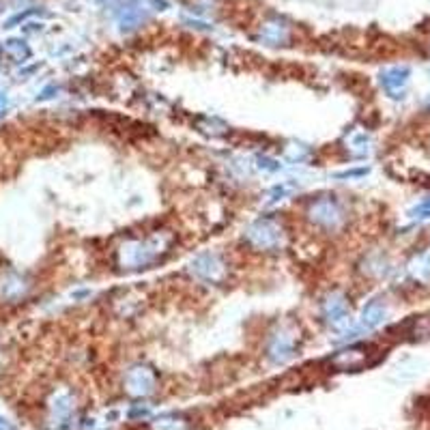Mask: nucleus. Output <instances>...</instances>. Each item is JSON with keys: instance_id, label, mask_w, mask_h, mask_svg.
Wrapping results in <instances>:
<instances>
[{"instance_id": "1", "label": "nucleus", "mask_w": 430, "mask_h": 430, "mask_svg": "<svg viewBox=\"0 0 430 430\" xmlns=\"http://www.w3.org/2000/svg\"><path fill=\"white\" fill-rule=\"evenodd\" d=\"M248 239L250 244L261 248V250H269L273 246H278L280 241V228L275 226V222L265 217V219H258L254 222L252 226L248 228Z\"/></svg>"}, {"instance_id": "2", "label": "nucleus", "mask_w": 430, "mask_h": 430, "mask_svg": "<svg viewBox=\"0 0 430 430\" xmlns=\"http://www.w3.org/2000/svg\"><path fill=\"white\" fill-rule=\"evenodd\" d=\"M155 389V374L147 366H136L125 376V391L133 398H144Z\"/></svg>"}, {"instance_id": "3", "label": "nucleus", "mask_w": 430, "mask_h": 430, "mask_svg": "<svg viewBox=\"0 0 430 430\" xmlns=\"http://www.w3.org/2000/svg\"><path fill=\"white\" fill-rule=\"evenodd\" d=\"M192 271L202 280L215 282V280H219L224 275V263H222V258L217 254L206 252V254H200L196 261L192 263Z\"/></svg>"}, {"instance_id": "4", "label": "nucleus", "mask_w": 430, "mask_h": 430, "mask_svg": "<svg viewBox=\"0 0 430 430\" xmlns=\"http://www.w3.org/2000/svg\"><path fill=\"white\" fill-rule=\"evenodd\" d=\"M74 398H72V394L61 389L56 391L54 396H52V402H50V411H52V420H54V424L58 426H67V422L72 420L74 416Z\"/></svg>"}, {"instance_id": "5", "label": "nucleus", "mask_w": 430, "mask_h": 430, "mask_svg": "<svg viewBox=\"0 0 430 430\" xmlns=\"http://www.w3.org/2000/svg\"><path fill=\"white\" fill-rule=\"evenodd\" d=\"M407 82H409V69L407 67H391V69H387V72H383V76H381L383 89L391 97H402Z\"/></svg>"}, {"instance_id": "6", "label": "nucleus", "mask_w": 430, "mask_h": 430, "mask_svg": "<svg viewBox=\"0 0 430 430\" xmlns=\"http://www.w3.org/2000/svg\"><path fill=\"white\" fill-rule=\"evenodd\" d=\"M342 213L338 209V204L330 198H325V200H319L314 206H312V219L316 224H321V226H336V224L340 222Z\"/></svg>"}, {"instance_id": "7", "label": "nucleus", "mask_w": 430, "mask_h": 430, "mask_svg": "<svg viewBox=\"0 0 430 430\" xmlns=\"http://www.w3.org/2000/svg\"><path fill=\"white\" fill-rule=\"evenodd\" d=\"M387 316V308L383 301H370L364 312H361V319H359V327L361 330H376L378 325H381Z\"/></svg>"}, {"instance_id": "8", "label": "nucleus", "mask_w": 430, "mask_h": 430, "mask_svg": "<svg viewBox=\"0 0 430 430\" xmlns=\"http://www.w3.org/2000/svg\"><path fill=\"white\" fill-rule=\"evenodd\" d=\"M26 290V282L15 273H7L3 280H0V297L3 299H15L22 297Z\"/></svg>"}, {"instance_id": "9", "label": "nucleus", "mask_w": 430, "mask_h": 430, "mask_svg": "<svg viewBox=\"0 0 430 430\" xmlns=\"http://www.w3.org/2000/svg\"><path fill=\"white\" fill-rule=\"evenodd\" d=\"M290 355H292V340L286 336H275L269 344V359L280 364V361H286Z\"/></svg>"}, {"instance_id": "10", "label": "nucleus", "mask_w": 430, "mask_h": 430, "mask_svg": "<svg viewBox=\"0 0 430 430\" xmlns=\"http://www.w3.org/2000/svg\"><path fill=\"white\" fill-rule=\"evenodd\" d=\"M323 308H325V316L336 325L344 323V319H347V301H344V297H340V295H332L325 301Z\"/></svg>"}, {"instance_id": "11", "label": "nucleus", "mask_w": 430, "mask_h": 430, "mask_svg": "<svg viewBox=\"0 0 430 430\" xmlns=\"http://www.w3.org/2000/svg\"><path fill=\"white\" fill-rule=\"evenodd\" d=\"M409 271L416 280L420 282H426L430 280V254H420L411 261L409 265Z\"/></svg>"}, {"instance_id": "12", "label": "nucleus", "mask_w": 430, "mask_h": 430, "mask_svg": "<svg viewBox=\"0 0 430 430\" xmlns=\"http://www.w3.org/2000/svg\"><path fill=\"white\" fill-rule=\"evenodd\" d=\"M5 52L7 54L13 58V61H17V63H22L24 58H28V47L22 43V41H7V45H5Z\"/></svg>"}, {"instance_id": "13", "label": "nucleus", "mask_w": 430, "mask_h": 430, "mask_svg": "<svg viewBox=\"0 0 430 430\" xmlns=\"http://www.w3.org/2000/svg\"><path fill=\"white\" fill-rule=\"evenodd\" d=\"M158 430H181V422L177 420H162L160 424H155Z\"/></svg>"}, {"instance_id": "14", "label": "nucleus", "mask_w": 430, "mask_h": 430, "mask_svg": "<svg viewBox=\"0 0 430 430\" xmlns=\"http://www.w3.org/2000/svg\"><path fill=\"white\" fill-rule=\"evenodd\" d=\"M413 217H430V200L416 206V209H413Z\"/></svg>"}, {"instance_id": "15", "label": "nucleus", "mask_w": 430, "mask_h": 430, "mask_svg": "<svg viewBox=\"0 0 430 430\" xmlns=\"http://www.w3.org/2000/svg\"><path fill=\"white\" fill-rule=\"evenodd\" d=\"M0 430H15L11 422H7L5 418H0Z\"/></svg>"}]
</instances>
